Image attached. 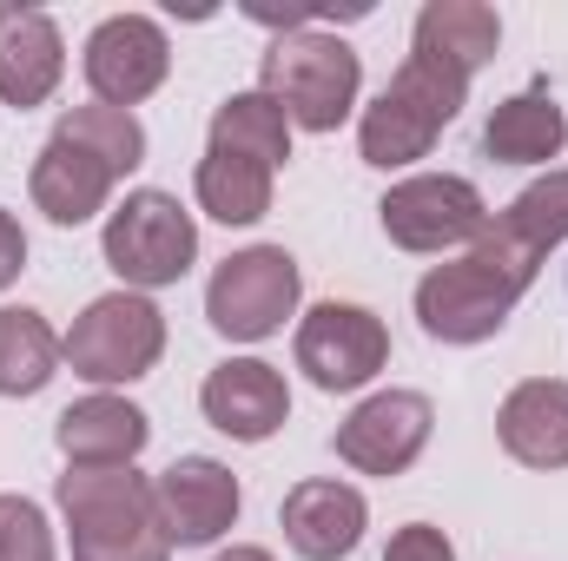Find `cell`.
Here are the masks:
<instances>
[{
  "mask_svg": "<svg viewBox=\"0 0 568 561\" xmlns=\"http://www.w3.org/2000/svg\"><path fill=\"white\" fill-rule=\"evenodd\" d=\"M562 238H568V172H549L529 192H516L503 212H489L483 238L456 265L424 272V284H417L424 337H436V344H489Z\"/></svg>",
  "mask_w": 568,
  "mask_h": 561,
  "instance_id": "6da1fadb",
  "label": "cell"
},
{
  "mask_svg": "<svg viewBox=\"0 0 568 561\" xmlns=\"http://www.w3.org/2000/svg\"><path fill=\"white\" fill-rule=\"evenodd\" d=\"M67 536H73V561H172V536L152 496V476L133 462L120 469H67L53 489Z\"/></svg>",
  "mask_w": 568,
  "mask_h": 561,
  "instance_id": "7a4b0ae2",
  "label": "cell"
},
{
  "mask_svg": "<svg viewBox=\"0 0 568 561\" xmlns=\"http://www.w3.org/2000/svg\"><path fill=\"white\" fill-rule=\"evenodd\" d=\"M463 100H469V73H456V67H443V60H429V53H410V60L397 67V80H390V86L364 106V120H357V152H364V165L397 172V165L429 159V145L443 140V126L463 113Z\"/></svg>",
  "mask_w": 568,
  "mask_h": 561,
  "instance_id": "3957f363",
  "label": "cell"
},
{
  "mask_svg": "<svg viewBox=\"0 0 568 561\" xmlns=\"http://www.w3.org/2000/svg\"><path fill=\"white\" fill-rule=\"evenodd\" d=\"M357 86H364L357 47L324 33V27L278 33L265 47V67H258V93L278 100L284 120L304 126V133H337L351 120V106H357Z\"/></svg>",
  "mask_w": 568,
  "mask_h": 561,
  "instance_id": "277c9868",
  "label": "cell"
},
{
  "mask_svg": "<svg viewBox=\"0 0 568 561\" xmlns=\"http://www.w3.org/2000/svg\"><path fill=\"white\" fill-rule=\"evenodd\" d=\"M60 357L73 364V377H87L100 390L140 384L165 357V310L145 290H106L73 317V330L60 337Z\"/></svg>",
  "mask_w": 568,
  "mask_h": 561,
  "instance_id": "5b68a950",
  "label": "cell"
},
{
  "mask_svg": "<svg viewBox=\"0 0 568 561\" xmlns=\"http://www.w3.org/2000/svg\"><path fill=\"white\" fill-rule=\"evenodd\" d=\"M100 252H106L113 278L126 290H165V284H179L199 265V225H192V212L172 192L145 185V192H126L106 212Z\"/></svg>",
  "mask_w": 568,
  "mask_h": 561,
  "instance_id": "8992f818",
  "label": "cell"
},
{
  "mask_svg": "<svg viewBox=\"0 0 568 561\" xmlns=\"http://www.w3.org/2000/svg\"><path fill=\"white\" fill-rule=\"evenodd\" d=\"M297 297H304L297 258L284 245H245L205 284V324L232 344H265L284 330V317H297Z\"/></svg>",
  "mask_w": 568,
  "mask_h": 561,
  "instance_id": "52a82bcc",
  "label": "cell"
},
{
  "mask_svg": "<svg viewBox=\"0 0 568 561\" xmlns=\"http://www.w3.org/2000/svg\"><path fill=\"white\" fill-rule=\"evenodd\" d=\"M377 218H384V238H390L397 252L429 258V252L476 245L483 225H489V205H483V192H476L469 178H456V172H417V178H404V185L384 192Z\"/></svg>",
  "mask_w": 568,
  "mask_h": 561,
  "instance_id": "ba28073f",
  "label": "cell"
},
{
  "mask_svg": "<svg viewBox=\"0 0 568 561\" xmlns=\"http://www.w3.org/2000/svg\"><path fill=\"white\" fill-rule=\"evenodd\" d=\"M297 370L317 384V390H331V397H344V390H364L384 364H390V330H384V317L377 310H364V304H311L304 317H297Z\"/></svg>",
  "mask_w": 568,
  "mask_h": 561,
  "instance_id": "9c48e42d",
  "label": "cell"
},
{
  "mask_svg": "<svg viewBox=\"0 0 568 561\" xmlns=\"http://www.w3.org/2000/svg\"><path fill=\"white\" fill-rule=\"evenodd\" d=\"M80 67H87V86H93L100 106H126V113H133L140 100H152V93L165 86V73H172V40H165V27H159L152 13H106V20L87 33Z\"/></svg>",
  "mask_w": 568,
  "mask_h": 561,
  "instance_id": "30bf717a",
  "label": "cell"
},
{
  "mask_svg": "<svg viewBox=\"0 0 568 561\" xmlns=\"http://www.w3.org/2000/svg\"><path fill=\"white\" fill-rule=\"evenodd\" d=\"M429 429H436V410H429L424 390H377L337 422L331 449L357 476H404L429 449Z\"/></svg>",
  "mask_w": 568,
  "mask_h": 561,
  "instance_id": "8fae6325",
  "label": "cell"
},
{
  "mask_svg": "<svg viewBox=\"0 0 568 561\" xmlns=\"http://www.w3.org/2000/svg\"><path fill=\"white\" fill-rule=\"evenodd\" d=\"M152 496H159L172 549H212L245 509V489L219 456H179L165 476H152Z\"/></svg>",
  "mask_w": 568,
  "mask_h": 561,
  "instance_id": "7c38bea8",
  "label": "cell"
},
{
  "mask_svg": "<svg viewBox=\"0 0 568 561\" xmlns=\"http://www.w3.org/2000/svg\"><path fill=\"white\" fill-rule=\"evenodd\" d=\"M199 410L219 436L232 442H272L291 417V390H284V370L265 357H225L205 390H199Z\"/></svg>",
  "mask_w": 568,
  "mask_h": 561,
  "instance_id": "4fadbf2b",
  "label": "cell"
},
{
  "mask_svg": "<svg viewBox=\"0 0 568 561\" xmlns=\"http://www.w3.org/2000/svg\"><path fill=\"white\" fill-rule=\"evenodd\" d=\"M60 80H67V40L53 13L0 0V100L13 113H33L60 93Z\"/></svg>",
  "mask_w": 568,
  "mask_h": 561,
  "instance_id": "5bb4252c",
  "label": "cell"
},
{
  "mask_svg": "<svg viewBox=\"0 0 568 561\" xmlns=\"http://www.w3.org/2000/svg\"><path fill=\"white\" fill-rule=\"evenodd\" d=\"M278 522L297 561H344L371 529V502H364V489H351L337 476H311L284 496Z\"/></svg>",
  "mask_w": 568,
  "mask_h": 561,
  "instance_id": "9a60e30c",
  "label": "cell"
},
{
  "mask_svg": "<svg viewBox=\"0 0 568 561\" xmlns=\"http://www.w3.org/2000/svg\"><path fill=\"white\" fill-rule=\"evenodd\" d=\"M53 442H60L67 469H120V462H133L145 442H152V422H145L140 404H126L113 390H93L73 410H60Z\"/></svg>",
  "mask_w": 568,
  "mask_h": 561,
  "instance_id": "2e32d148",
  "label": "cell"
},
{
  "mask_svg": "<svg viewBox=\"0 0 568 561\" xmlns=\"http://www.w3.org/2000/svg\"><path fill=\"white\" fill-rule=\"evenodd\" d=\"M496 436L523 469H568V384L562 377H529L503 397Z\"/></svg>",
  "mask_w": 568,
  "mask_h": 561,
  "instance_id": "e0dca14e",
  "label": "cell"
},
{
  "mask_svg": "<svg viewBox=\"0 0 568 561\" xmlns=\"http://www.w3.org/2000/svg\"><path fill=\"white\" fill-rule=\"evenodd\" d=\"M113 185H120V178H113L100 159H87L80 145H67V140H47L40 159H33V172H27L33 212H47L53 225H87V218H100L106 198H113Z\"/></svg>",
  "mask_w": 568,
  "mask_h": 561,
  "instance_id": "ac0fdd59",
  "label": "cell"
},
{
  "mask_svg": "<svg viewBox=\"0 0 568 561\" xmlns=\"http://www.w3.org/2000/svg\"><path fill=\"white\" fill-rule=\"evenodd\" d=\"M496 47H503V20L483 0H429L417 13V33H410V53H429L469 80L496 60Z\"/></svg>",
  "mask_w": 568,
  "mask_h": 561,
  "instance_id": "d6986e66",
  "label": "cell"
},
{
  "mask_svg": "<svg viewBox=\"0 0 568 561\" xmlns=\"http://www.w3.org/2000/svg\"><path fill=\"white\" fill-rule=\"evenodd\" d=\"M562 145H568V120L542 86L503 100V106L483 120V152H489L496 165H549V159H562Z\"/></svg>",
  "mask_w": 568,
  "mask_h": 561,
  "instance_id": "ffe728a7",
  "label": "cell"
},
{
  "mask_svg": "<svg viewBox=\"0 0 568 561\" xmlns=\"http://www.w3.org/2000/svg\"><path fill=\"white\" fill-rule=\"evenodd\" d=\"M192 192H199L205 218H219V225H258L272 212V165L205 145V159L192 172Z\"/></svg>",
  "mask_w": 568,
  "mask_h": 561,
  "instance_id": "44dd1931",
  "label": "cell"
},
{
  "mask_svg": "<svg viewBox=\"0 0 568 561\" xmlns=\"http://www.w3.org/2000/svg\"><path fill=\"white\" fill-rule=\"evenodd\" d=\"M60 337L40 310L27 304H7L0 310V397H40L60 370Z\"/></svg>",
  "mask_w": 568,
  "mask_h": 561,
  "instance_id": "7402d4cb",
  "label": "cell"
},
{
  "mask_svg": "<svg viewBox=\"0 0 568 561\" xmlns=\"http://www.w3.org/2000/svg\"><path fill=\"white\" fill-rule=\"evenodd\" d=\"M53 140L80 145L87 159H100L113 178H126V172H140L145 165V126L126 113V106H67L60 113V126H53Z\"/></svg>",
  "mask_w": 568,
  "mask_h": 561,
  "instance_id": "603a6c76",
  "label": "cell"
},
{
  "mask_svg": "<svg viewBox=\"0 0 568 561\" xmlns=\"http://www.w3.org/2000/svg\"><path fill=\"white\" fill-rule=\"evenodd\" d=\"M212 145L239 152V159H258V165L278 172L284 159H291V120H284L278 100H265V93H232L212 113Z\"/></svg>",
  "mask_w": 568,
  "mask_h": 561,
  "instance_id": "cb8c5ba5",
  "label": "cell"
},
{
  "mask_svg": "<svg viewBox=\"0 0 568 561\" xmlns=\"http://www.w3.org/2000/svg\"><path fill=\"white\" fill-rule=\"evenodd\" d=\"M0 561H60L53 522L27 496H0Z\"/></svg>",
  "mask_w": 568,
  "mask_h": 561,
  "instance_id": "d4e9b609",
  "label": "cell"
},
{
  "mask_svg": "<svg viewBox=\"0 0 568 561\" xmlns=\"http://www.w3.org/2000/svg\"><path fill=\"white\" fill-rule=\"evenodd\" d=\"M384 561H456V549H449V536H443L436 522H410V529L390 536Z\"/></svg>",
  "mask_w": 568,
  "mask_h": 561,
  "instance_id": "484cf974",
  "label": "cell"
},
{
  "mask_svg": "<svg viewBox=\"0 0 568 561\" xmlns=\"http://www.w3.org/2000/svg\"><path fill=\"white\" fill-rule=\"evenodd\" d=\"M27 272V232H20V218L13 212H0V290Z\"/></svg>",
  "mask_w": 568,
  "mask_h": 561,
  "instance_id": "4316f807",
  "label": "cell"
},
{
  "mask_svg": "<svg viewBox=\"0 0 568 561\" xmlns=\"http://www.w3.org/2000/svg\"><path fill=\"white\" fill-rule=\"evenodd\" d=\"M212 561H278L272 549H252V542H239V549H225V555H212Z\"/></svg>",
  "mask_w": 568,
  "mask_h": 561,
  "instance_id": "83f0119b",
  "label": "cell"
}]
</instances>
